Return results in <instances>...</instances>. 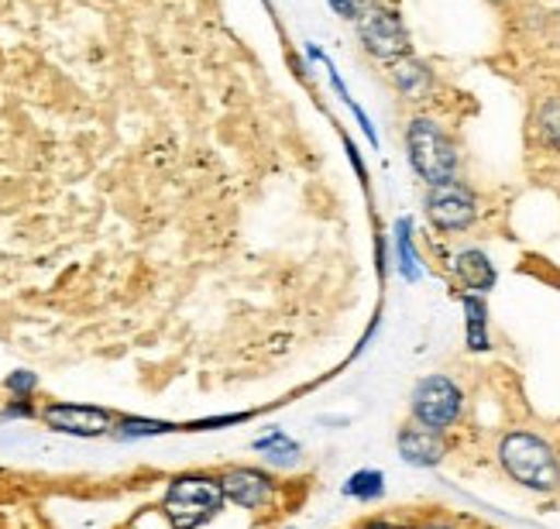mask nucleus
<instances>
[{
  "label": "nucleus",
  "instance_id": "nucleus-1",
  "mask_svg": "<svg viewBox=\"0 0 560 529\" xmlns=\"http://www.w3.org/2000/svg\"><path fill=\"white\" fill-rule=\"evenodd\" d=\"M495 461L502 474L533 495L560 492V450L537 430H505L495 444Z\"/></svg>",
  "mask_w": 560,
  "mask_h": 529
},
{
  "label": "nucleus",
  "instance_id": "nucleus-2",
  "mask_svg": "<svg viewBox=\"0 0 560 529\" xmlns=\"http://www.w3.org/2000/svg\"><path fill=\"white\" fill-rule=\"evenodd\" d=\"M224 505H228V495L221 485V474L183 471L168 478L159 513L165 516L168 529H200L210 519L221 516Z\"/></svg>",
  "mask_w": 560,
  "mask_h": 529
},
{
  "label": "nucleus",
  "instance_id": "nucleus-3",
  "mask_svg": "<svg viewBox=\"0 0 560 529\" xmlns=\"http://www.w3.org/2000/svg\"><path fill=\"white\" fill-rule=\"evenodd\" d=\"M406 158L409 168L427 186L451 183L460 176V149L451 138V131L427 114H417L406 125Z\"/></svg>",
  "mask_w": 560,
  "mask_h": 529
},
{
  "label": "nucleus",
  "instance_id": "nucleus-4",
  "mask_svg": "<svg viewBox=\"0 0 560 529\" xmlns=\"http://www.w3.org/2000/svg\"><path fill=\"white\" fill-rule=\"evenodd\" d=\"M465 413H468V392L457 378H451L444 372H433L412 385V392H409V420L412 423L451 433L454 426L465 423Z\"/></svg>",
  "mask_w": 560,
  "mask_h": 529
},
{
  "label": "nucleus",
  "instance_id": "nucleus-5",
  "mask_svg": "<svg viewBox=\"0 0 560 529\" xmlns=\"http://www.w3.org/2000/svg\"><path fill=\"white\" fill-rule=\"evenodd\" d=\"M423 216L436 234H468L481 216V197L468 179L427 186Z\"/></svg>",
  "mask_w": 560,
  "mask_h": 529
},
{
  "label": "nucleus",
  "instance_id": "nucleus-6",
  "mask_svg": "<svg viewBox=\"0 0 560 529\" xmlns=\"http://www.w3.org/2000/svg\"><path fill=\"white\" fill-rule=\"evenodd\" d=\"M354 28H358L364 52L385 66H396L399 59L412 56V42H409V32H406L399 11L385 8L382 0H364Z\"/></svg>",
  "mask_w": 560,
  "mask_h": 529
},
{
  "label": "nucleus",
  "instance_id": "nucleus-7",
  "mask_svg": "<svg viewBox=\"0 0 560 529\" xmlns=\"http://www.w3.org/2000/svg\"><path fill=\"white\" fill-rule=\"evenodd\" d=\"M221 485L228 502L245 513H272L282 498V481L269 468H252V465L224 468Z\"/></svg>",
  "mask_w": 560,
  "mask_h": 529
},
{
  "label": "nucleus",
  "instance_id": "nucleus-8",
  "mask_svg": "<svg viewBox=\"0 0 560 529\" xmlns=\"http://www.w3.org/2000/svg\"><path fill=\"white\" fill-rule=\"evenodd\" d=\"M38 420L52 433L93 440V437H107V433H114L117 413L107 405H90V402H45L38 409Z\"/></svg>",
  "mask_w": 560,
  "mask_h": 529
},
{
  "label": "nucleus",
  "instance_id": "nucleus-9",
  "mask_svg": "<svg viewBox=\"0 0 560 529\" xmlns=\"http://www.w3.org/2000/svg\"><path fill=\"white\" fill-rule=\"evenodd\" d=\"M396 450L399 457L409 465V468H420V471H430V468H441L451 454V437L441 430H430V426H420L406 420L396 433Z\"/></svg>",
  "mask_w": 560,
  "mask_h": 529
},
{
  "label": "nucleus",
  "instance_id": "nucleus-10",
  "mask_svg": "<svg viewBox=\"0 0 560 529\" xmlns=\"http://www.w3.org/2000/svg\"><path fill=\"white\" fill-rule=\"evenodd\" d=\"M451 279L457 282L460 293H478V296H489L492 289L499 285V269L492 255L478 248V245H465L451 255Z\"/></svg>",
  "mask_w": 560,
  "mask_h": 529
},
{
  "label": "nucleus",
  "instance_id": "nucleus-11",
  "mask_svg": "<svg viewBox=\"0 0 560 529\" xmlns=\"http://www.w3.org/2000/svg\"><path fill=\"white\" fill-rule=\"evenodd\" d=\"M388 80H393L396 93L402 96V101H409V104L427 101V96L436 90V72L423 59H417V56L399 59L396 66H388Z\"/></svg>",
  "mask_w": 560,
  "mask_h": 529
},
{
  "label": "nucleus",
  "instance_id": "nucleus-12",
  "mask_svg": "<svg viewBox=\"0 0 560 529\" xmlns=\"http://www.w3.org/2000/svg\"><path fill=\"white\" fill-rule=\"evenodd\" d=\"M460 309H465V348L471 354H489L492 351V309L489 296L478 293H457Z\"/></svg>",
  "mask_w": 560,
  "mask_h": 529
},
{
  "label": "nucleus",
  "instance_id": "nucleus-13",
  "mask_svg": "<svg viewBox=\"0 0 560 529\" xmlns=\"http://www.w3.org/2000/svg\"><path fill=\"white\" fill-rule=\"evenodd\" d=\"M393 255H396V272L402 282H420L423 279V258L417 248V227H412V216H399L393 224Z\"/></svg>",
  "mask_w": 560,
  "mask_h": 529
},
{
  "label": "nucleus",
  "instance_id": "nucleus-14",
  "mask_svg": "<svg viewBox=\"0 0 560 529\" xmlns=\"http://www.w3.org/2000/svg\"><path fill=\"white\" fill-rule=\"evenodd\" d=\"M306 56H310L313 62H320V66L327 69V77H330V86L337 90V96H340V101H345V104L351 107V114L358 117V125H361L364 138H369V141L375 144V149H378V131H375V125H372V120H369V114H364V110L358 107V101H354V96H351V90L345 86V80H340L337 66H334V62L327 59V52H324V48H316V45H310V42H306Z\"/></svg>",
  "mask_w": 560,
  "mask_h": 529
},
{
  "label": "nucleus",
  "instance_id": "nucleus-15",
  "mask_svg": "<svg viewBox=\"0 0 560 529\" xmlns=\"http://www.w3.org/2000/svg\"><path fill=\"white\" fill-rule=\"evenodd\" d=\"M533 138L540 149L560 155V96H547L533 110Z\"/></svg>",
  "mask_w": 560,
  "mask_h": 529
},
{
  "label": "nucleus",
  "instance_id": "nucleus-16",
  "mask_svg": "<svg viewBox=\"0 0 560 529\" xmlns=\"http://www.w3.org/2000/svg\"><path fill=\"white\" fill-rule=\"evenodd\" d=\"M340 495L351 502H378L385 498V471L382 468H361L354 474H348V481L340 485Z\"/></svg>",
  "mask_w": 560,
  "mask_h": 529
},
{
  "label": "nucleus",
  "instance_id": "nucleus-17",
  "mask_svg": "<svg viewBox=\"0 0 560 529\" xmlns=\"http://www.w3.org/2000/svg\"><path fill=\"white\" fill-rule=\"evenodd\" d=\"M252 447H255L269 465H276V468H279V465H296V461H300V454H303V447H300L296 440H292L285 430H269V433H265V437H258Z\"/></svg>",
  "mask_w": 560,
  "mask_h": 529
},
{
  "label": "nucleus",
  "instance_id": "nucleus-18",
  "mask_svg": "<svg viewBox=\"0 0 560 529\" xmlns=\"http://www.w3.org/2000/svg\"><path fill=\"white\" fill-rule=\"evenodd\" d=\"M165 433H179V423L149 420V416H117V423H114V437H120V440L165 437Z\"/></svg>",
  "mask_w": 560,
  "mask_h": 529
},
{
  "label": "nucleus",
  "instance_id": "nucleus-19",
  "mask_svg": "<svg viewBox=\"0 0 560 529\" xmlns=\"http://www.w3.org/2000/svg\"><path fill=\"white\" fill-rule=\"evenodd\" d=\"M255 413H224V416H207V420H192L179 423V433H207V430H224V426H241L248 423Z\"/></svg>",
  "mask_w": 560,
  "mask_h": 529
},
{
  "label": "nucleus",
  "instance_id": "nucleus-20",
  "mask_svg": "<svg viewBox=\"0 0 560 529\" xmlns=\"http://www.w3.org/2000/svg\"><path fill=\"white\" fill-rule=\"evenodd\" d=\"M38 385H42V378H38L35 372H28V368H14V372L4 378V392H8V396H35V392H38Z\"/></svg>",
  "mask_w": 560,
  "mask_h": 529
},
{
  "label": "nucleus",
  "instance_id": "nucleus-21",
  "mask_svg": "<svg viewBox=\"0 0 560 529\" xmlns=\"http://www.w3.org/2000/svg\"><path fill=\"white\" fill-rule=\"evenodd\" d=\"M38 409L35 396H11L4 405H0V416L4 420H38Z\"/></svg>",
  "mask_w": 560,
  "mask_h": 529
},
{
  "label": "nucleus",
  "instance_id": "nucleus-22",
  "mask_svg": "<svg viewBox=\"0 0 560 529\" xmlns=\"http://www.w3.org/2000/svg\"><path fill=\"white\" fill-rule=\"evenodd\" d=\"M354 529H412V522H409V519H399V516H388V513H382V516H369V519H361Z\"/></svg>",
  "mask_w": 560,
  "mask_h": 529
},
{
  "label": "nucleus",
  "instance_id": "nucleus-23",
  "mask_svg": "<svg viewBox=\"0 0 560 529\" xmlns=\"http://www.w3.org/2000/svg\"><path fill=\"white\" fill-rule=\"evenodd\" d=\"M412 529H468V526L460 522V519H454V516L433 513V516H423V519L412 522Z\"/></svg>",
  "mask_w": 560,
  "mask_h": 529
},
{
  "label": "nucleus",
  "instance_id": "nucleus-24",
  "mask_svg": "<svg viewBox=\"0 0 560 529\" xmlns=\"http://www.w3.org/2000/svg\"><path fill=\"white\" fill-rule=\"evenodd\" d=\"M330 4V11L340 17V21H358V14H361V8H364V0H327Z\"/></svg>",
  "mask_w": 560,
  "mask_h": 529
},
{
  "label": "nucleus",
  "instance_id": "nucleus-25",
  "mask_svg": "<svg viewBox=\"0 0 560 529\" xmlns=\"http://www.w3.org/2000/svg\"><path fill=\"white\" fill-rule=\"evenodd\" d=\"M285 529H292V526H285Z\"/></svg>",
  "mask_w": 560,
  "mask_h": 529
}]
</instances>
